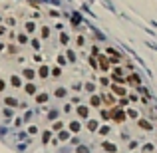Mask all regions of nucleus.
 I'll return each mask as SVG.
<instances>
[{
	"mask_svg": "<svg viewBox=\"0 0 157 153\" xmlns=\"http://www.w3.org/2000/svg\"><path fill=\"white\" fill-rule=\"evenodd\" d=\"M30 44H32L34 50H40V40L38 38H32V40H30Z\"/></svg>",
	"mask_w": 157,
	"mask_h": 153,
	"instance_id": "obj_24",
	"label": "nucleus"
},
{
	"mask_svg": "<svg viewBox=\"0 0 157 153\" xmlns=\"http://www.w3.org/2000/svg\"><path fill=\"white\" fill-rule=\"evenodd\" d=\"M107 54H110V64H119V60H121V54L119 52H115L114 48H107Z\"/></svg>",
	"mask_w": 157,
	"mask_h": 153,
	"instance_id": "obj_2",
	"label": "nucleus"
},
{
	"mask_svg": "<svg viewBox=\"0 0 157 153\" xmlns=\"http://www.w3.org/2000/svg\"><path fill=\"white\" fill-rule=\"evenodd\" d=\"M137 123H139V127H141V129H151V123H149L147 120H139Z\"/></svg>",
	"mask_w": 157,
	"mask_h": 153,
	"instance_id": "obj_18",
	"label": "nucleus"
},
{
	"mask_svg": "<svg viewBox=\"0 0 157 153\" xmlns=\"http://www.w3.org/2000/svg\"><path fill=\"white\" fill-rule=\"evenodd\" d=\"M72 90H74V91H80L82 86H80V84H74V86H72Z\"/></svg>",
	"mask_w": 157,
	"mask_h": 153,
	"instance_id": "obj_39",
	"label": "nucleus"
},
{
	"mask_svg": "<svg viewBox=\"0 0 157 153\" xmlns=\"http://www.w3.org/2000/svg\"><path fill=\"white\" fill-rule=\"evenodd\" d=\"M50 36V28L48 26H42V38H48Z\"/></svg>",
	"mask_w": 157,
	"mask_h": 153,
	"instance_id": "obj_29",
	"label": "nucleus"
},
{
	"mask_svg": "<svg viewBox=\"0 0 157 153\" xmlns=\"http://www.w3.org/2000/svg\"><path fill=\"white\" fill-rule=\"evenodd\" d=\"M6 24H8V26H14L16 22H14V18H8V20H6Z\"/></svg>",
	"mask_w": 157,
	"mask_h": 153,
	"instance_id": "obj_40",
	"label": "nucleus"
},
{
	"mask_svg": "<svg viewBox=\"0 0 157 153\" xmlns=\"http://www.w3.org/2000/svg\"><path fill=\"white\" fill-rule=\"evenodd\" d=\"M70 137H72L70 131H60V135H58V139H60V141H68Z\"/></svg>",
	"mask_w": 157,
	"mask_h": 153,
	"instance_id": "obj_17",
	"label": "nucleus"
},
{
	"mask_svg": "<svg viewBox=\"0 0 157 153\" xmlns=\"http://www.w3.org/2000/svg\"><path fill=\"white\" fill-rule=\"evenodd\" d=\"M98 127H100V121L98 120H88V129H90V131H95Z\"/></svg>",
	"mask_w": 157,
	"mask_h": 153,
	"instance_id": "obj_9",
	"label": "nucleus"
},
{
	"mask_svg": "<svg viewBox=\"0 0 157 153\" xmlns=\"http://www.w3.org/2000/svg\"><path fill=\"white\" fill-rule=\"evenodd\" d=\"M145 151H153V145L151 143H147V145H143V153Z\"/></svg>",
	"mask_w": 157,
	"mask_h": 153,
	"instance_id": "obj_37",
	"label": "nucleus"
},
{
	"mask_svg": "<svg viewBox=\"0 0 157 153\" xmlns=\"http://www.w3.org/2000/svg\"><path fill=\"white\" fill-rule=\"evenodd\" d=\"M107 133H110V127H107V125L100 127V135H107Z\"/></svg>",
	"mask_w": 157,
	"mask_h": 153,
	"instance_id": "obj_32",
	"label": "nucleus"
},
{
	"mask_svg": "<svg viewBox=\"0 0 157 153\" xmlns=\"http://www.w3.org/2000/svg\"><path fill=\"white\" fill-rule=\"evenodd\" d=\"M68 60H70V62H74V60H76V54L72 52V50H68Z\"/></svg>",
	"mask_w": 157,
	"mask_h": 153,
	"instance_id": "obj_35",
	"label": "nucleus"
},
{
	"mask_svg": "<svg viewBox=\"0 0 157 153\" xmlns=\"http://www.w3.org/2000/svg\"><path fill=\"white\" fill-rule=\"evenodd\" d=\"M111 120H115L117 123H123L127 120V115H125V111L119 110V107H111Z\"/></svg>",
	"mask_w": 157,
	"mask_h": 153,
	"instance_id": "obj_1",
	"label": "nucleus"
},
{
	"mask_svg": "<svg viewBox=\"0 0 157 153\" xmlns=\"http://www.w3.org/2000/svg\"><path fill=\"white\" fill-rule=\"evenodd\" d=\"M101 147H104V151H107V153H115V151H117V147H115L114 143H110V141H104Z\"/></svg>",
	"mask_w": 157,
	"mask_h": 153,
	"instance_id": "obj_5",
	"label": "nucleus"
},
{
	"mask_svg": "<svg viewBox=\"0 0 157 153\" xmlns=\"http://www.w3.org/2000/svg\"><path fill=\"white\" fill-rule=\"evenodd\" d=\"M34 30H36V24H34V22H26V32L32 34Z\"/></svg>",
	"mask_w": 157,
	"mask_h": 153,
	"instance_id": "obj_21",
	"label": "nucleus"
},
{
	"mask_svg": "<svg viewBox=\"0 0 157 153\" xmlns=\"http://www.w3.org/2000/svg\"><path fill=\"white\" fill-rule=\"evenodd\" d=\"M28 133L36 135V133H38V127H36V125H30V127H28Z\"/></svg>",
	"mask_w": 157,
	"mask_h": 153,
	"instance_id": "obj_34",
	"label": "nucleus"
},
{
	"mask_svg": "<svg viewBox=\"0 0 157 153\" xmlns=\"http://www.w3.org/2000/svg\"><path fill=\"white\" fill-rule=\"evenodd\" d=\"M50 139H52V133H50V131H44V133H42V141H44V143H48Z\"/></svg>",
	"mask_w": 157,
	"mask_h": 153,
	"instance_id": "obj_23",
	"label": "nucleus"
},
{
	"mask_svg": "<svg viewBox=\"0 0 157 153\" xmlns=\"http://www.w3.org/2000/svg\"><path fill=\"white\" fill-rule=\"evenodd\" d=\"M4 104H6V105H10V107H18V101H16L14 97H6Z\"/></svg>",
	"mask_w": 157,
	"mask_h": 153,
	"instance_id": "obj_16",
	"label": "nucleus"
},
{
	"mask_svg": "<svg viewBox=\"0 0 157 153\" xmlns=\"http://www.w3.org/2000/svg\"><path fill=\"white\" fill-rule=\"evenodd\" d=\"M101 104H104L101 97H98V96H91L90 97V105H91V107H101Z\"/></svg>",
	"mask_w": 157,
	"mask_h": 153,
	"instance_id": "obj_7",
	"label": "nucleus"
},
{
	"mask_svg": "<svg viewBox=\"0 0 157 153\" xmlns=\"http://www.w3.org/2000/svg\"><path fill=\"white\" fill-rule=\"evenodd\" d=\"M10 84H12L14 88H20V86H22V80H20L18 76H12V78H10Z\"/></svg>",
	"mask_w": 157,
	"mask_h": 153,
	"instance_id": "obj_14",
	"label": "nucleus"
},
{
	"mask_svg": "<svg viewBox=\"0 0 157 153\" xmlns=\"http://www.w3.org/2000/svg\"><path fill=\"white\" fill-rule=\"evenodd\" d=\"M110 90H111V94H115V96L125 97V88H121V86H114V84H111V86H110Z\"/></svg>",
	"mask_w": 157,
	"mask_h": 153,
	"instance_id": "obj_4",
	"label": "nucleus"
},
{
	"mask_svg": "<svg viewBox=\"0 0 157 153\" xmlns=\"http://www.w3.org/2000/svg\"><path fill=\"white\" fill-rule=\"evenodd\" d=\"M52 76L54 78H60V76H62V70H60V68H54V70H52Z\"/></svg>",
	"mask_w": 157,
	"mask_h": 153,
	"instance_id": "obj_30",
	"label": "nucleus"
},
{
	"mask_svg": "<svg viewBox=\"0 0 157 153\" xmlns=\"http://www.w3.org/2000/svg\"><path fill=\"white\" fill-rule=\"evenodd\" d=\"M78 115H80V117H88V107L86 105H78Z\"/></svg>",
	"mask_w": 157,
	"mask_h": 153,
	"instance_id": "obj_12",
	"label": "nucleus"
},
{
	"mask_svg": "<svg viewBox=\"0 0 157 153\" xmlns=\"http://www.w3.org/2000/svg\"><path fill=\"white\" fill-rule=\"evenodd\" d=\"M4 32H6V28L4 26H0V36H4Z\"/></svg>",
	"mask_w": 157,
	"mask_h": 153,
	"instance_id": "obj_42",
	"label": "nucleus"
},
{
	"mask_svg": "<svg viewBox=\"0 0 157 153\" xmlns=\"http://www.w3.org/2000/svg\"><path fill=\"white\" fill-rule=\"evenodd\" d=\"M91 56H100V48H98V46H91Z\"/></svg>",
	"mask_w": 157,
	"mask_h": 153,
	"instance_id": "obj_33",
	"label": "nucleus"
},
{
	"mask_svg": "<svg viewBox=\"0 0 157 153\" xmlns=\"http://www.w3.org/2000/svg\"><path fill=\"white\" fill-rule=\"evenodd\" d=\"M86 90L88 91H95V86H94V84H86Z\"/></svg>",
	"mask_w": 157,
	"mask_h": 153,
	"instance_id": "obj_38",
	"label": "nucleus"
},
{
	"mask_svg": "<svg viewBox=\"0 0 157 153\" xmlns=\"http://www.w3.org/2000/svg\"><path fill=\"white\" fill-rule=\"evenodd\" d=\"M76 44L80 46V48H82V46L86 44V38H84V36H78V38H76Z\"/></svg>",
	"mask_w": 157,
	"mask_h": 153,
	"instance_id": "obj_28",
	"label": "nucleus"
},
{
	"mask_svg": "<svg viewBox=\"0 0 157 153\" xmlns=\"http://www.w3.org/2000/svg\"><path fill=\"white\" fill-rule=\"evenodd\" d=\"M76 153H90V149L86 147V145H78V149H76Z\"/></svg>",
	"mask_w": 157,
	"mask_h": 153,
	"instance_id": "obj_27",
	"label": "nucleus"
},
{
	"mask_svg": "<svg viewBox=\"0 0 157 153\" xmlns=\"http://www.w3.org/2000/svg\"><path fill=\"white\" fill-rule=\"evenodd\" d=\"M58 64L64 66V64H66V56H58Z\"/></svg>",
	"mask_w": 157,
	"mask_h": 153,
	"instance_id": "obj_36",
	"label": "nucleus"
},
{
	"mask_svg": "<svg viewBox=\"0 0 157 153\" xmlns=\"http://www.w3.org/2000/svg\"><path fill=\"white\" fill-rule=\"evenodd\" d=\"M68 42H70V36H68V34H64V32H62V34H60V44H64V46H66Z\"/></svg>",
	"mask_w": 157,
	"mask_h": 153,
	"instance_id": "obj_20",
	"label": "nucleus"
},
{
	"mask_svg": "<svg viewBox=\"0 0 157 153\" xmlns=\"http://www.w3.org/2000/svg\"><path fill=\"white\" fill-rule=\"evenodd\" d=\"M52 127L56 129V131H60V129L64 127V123H62V121H54V125H52Z\"/></svg>",
	"mask_w": 157,
	"mask_h": 153,
	"instance_id": "obj_31",
	"label": "nucleus"
},
{
	"mask_svg": "<svg viewBox=\"0 0 157 153\" xmlns=\"http://www.w3.org/2000/svg\"><path fill=\"white\" fill-rule=\"evenodd\" d=\"M101 101H104L105 105H111V107H115V97H111L110 94H105V96L101 97Z\"/></svg>",
	"mask_w": 157,
	"mask_h": 153,
	"instance_id": "obj_6",
	"label": "nucleus"
},
{
	"mask_svg": "<svg viewBox=\"0 0 157 153\" xmlns=\"http://www.w3.org/2000/svg\"><path fill=\"white\" fill-rule=\"evenodd\" d=\"M22 74H24V78H26V80H34V78H36V72H34V70H30V68H26Z\"/></svg>",
	"mask_w": 157,
	"mask_h": 153,
	"instance_id": "obj_11",
	"label": "nucleus"
},
{
	"mask_svg": "<svg viewBox=\"0 0 157 153\" xmlns=\"http://www.w3.org/2000/svg\"><path fill=\"white\" fill-rule=\"evenodd\" d=\"M125 115L131 117V120H135V117H137V111H135V110H127V111H125Z\"/></svg>",
	"mask_w": 157,
	"mask_h": 153,
	"instance_id": "obj_26",
	"label": "nucleus"
},
{
	"mask_svg": "<svg viewBox=\"0 0 157 153\" xmlns=\"http://www.w3.org/2000/svg\"><path fill=\"white\" fill-rule=\"evenodd\" d=\"M88 62H90V66L94 68V70H98V60H95L94 56H90V58H88Z\"/></svg>",
	"mask_w": 157,
	"mask_h": 153,
	"instance_id": "obj_22",
	"label": "nucleus"
},
{
	"mask_svg": "<svg viewBox=\"0 0 157 153\" xmlns=\"http://www.w3.org/2000/svg\"><path fill=\"white\" fill-rule=\"evenodd\" d=\"M28 42V36L26 34H18V44H26Z\"/></svg>",
	"mask_w": 157,
	"mask_h": 153,
	"instance_id": "obj_25",
	"label": "nucleus"
},
{
	"mask_svg": "<svg viewBox=\"0 0 157 153\" xmlns=\"http://www.w3.org/2000/svg\"><path fill=\"white\" fill-rule=\"evenodd\" d=\"M24 90H26V94H28V96H34V94H36V86H34V84H26V88H24Z\"/></svg>",
	"mask_w": 157,
	"mask_h": 153,
	"instance_id": "obj_13",
	"label": "nucleus"
},
{
	"mask_svg": "<svg viewBox=\"0 0 157 153\" xmlns=\"http://www.w3.org/2000/svg\"><path fill=\"white\" fill-rule=\"evenodd\" d=\"M80 129H82L80 121H70V131H72V133H78Z\"/></svg>",
	"mask_w": 157,
	"mask_h": 153,
	"instance_id": "obj_10",
	"label": "nucleus"
},
{
	"mask_svg": "<svg viewBox=\"0 0 157 153\" xmlns=\"http://www.w3.org/2000/svg\"><path fill=\"white\" fill-rule=\"evenodd\" d=\"M98 66H100L101 70L107 72V70H110V60H107L105 56H98Z\"/></svg>",
	"mask_w": 157,
	"mask_h": 153,
	"instance_id": "obj_3",
	"label": "nucleus"
},
{
	"mask_svg": "<svg viewBox=\"0 0 157 153\" xmlns=\"http://www.w3.org/2000/svg\"><path fill=\"white\" fill-rule=\"evenodd\" d=\"M4 88H6V81H4V80H0V91L4 90Z\"/></svg>",
	"mask_w": 157,
	"mask_h": 153,
	"instance_id": "obj_41",
	"label": "nucleus"
},
{
	"mask_svg": "<svg viewBox=\"0 0 157 153\" xmlns=\"http://www.w3.org/2000/svg\"><path fill=\"white\" fill-rule=\"evenodd\" d=\"M36 101H38V104H44V101H48V94H38V96H36Z\"/></svg>",
	"mask_w": 157,
	"mask_h": 153,
	"instance_id": "obj_19",
	"label": "nucleus"
},
{
	"mask_svg": "<svg viewBox=\"0 0 157 153\" xmlns=\"http://www.w3.org/2000/svg\"><path fill=\"white\" fill-rule=\"evenodd\" d=\"M0 22H2V18H0Z\"/></svg>",
	"mask_w": 157,
	"mask_h": 153,
	"instance_id": "obj_44",
	"label": "nucleus"
},
{
	"mask_svg": "<svg viewBox=\"0 0 157 153\" xmlns=\"http://www.w3.org/2000/svg\"><path fill=\"white\" fill-rule=\"evenodd\" d=\"M38 76H40V78H48V76H50V68H48L46 64H44V66L38 70Z\"/></svg>",
	"mask_w": 157,
	"mask_h": 153,
	"instance_id": "obj_8",
	"label": "nucleus"
},
{
	"mask_svg": "<svg viewBox=\"0 0 157 153\" xmlns=\"http://www.w3.org/2000/svg\"><path fill=\"white\" fill-rule=\"evenodd\" d=\"M54 94H56V97H66L68 90H66V88H58V90L54 91Z\"/></svg>",
	"mask_w": 157,
	"mask_h": 153,
	"instance_id": "obj_15",
	"label": "nucleus"
},
{
	"mask_svg": "<svg viewBox=\"0 0 157 153\" xmlns=\"http://www.w3.org/2000/svg\"><path fill=\"white\" fill-rule=\"evenodd\" d=\"M0 50H4V42H0Z\"/></svg>",
	"mask_w": 157,
	"mask_h": 153,
	"instance_id": "obj_43",
	"label": "nucleus"
}]
</instances>
